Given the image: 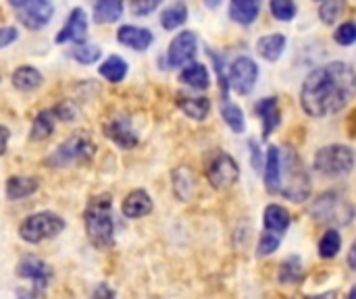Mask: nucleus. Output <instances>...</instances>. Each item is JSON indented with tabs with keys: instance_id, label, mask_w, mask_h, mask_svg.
I'll use <instances>...</instances> for the list:
<instances>
[{
	"instance_id": "obj_1",
	"label": "nucleus",
	"mask_w": 356,
	"mask_h": 299,
	"mask_svg": "<svg viewBox=\"0 0 356 299\" xmlns=\"http://www.w3.org/2000/svg\"><path fill=\"white\" fill-rule=\"evenodd\" d=\"M356 98V71L342 60H332L311 71L300 89V106L313 119L344 110Z\"/></svg>"
},
{
	"instance_id": "obj_2",
	"label": "nucleus",
	"mask_w": 356,
	"mask_h": 299,
	"mask_svg": "<svg viewBox=\"0 0 356 299\" xmlns=\"http://www.w3.org/2000/svg\"><path fill=\"white\" fill-rule=\"evenodd\" d=\"M83 223L88 239L98 250H111L115 246V221H113V200L108 194L94 196L86 210Z\"/></svg>"
},
{
	"instance_id": "obj_3",
	"label": "nucleus",
	"mask_w": 356,
	"mask_h": 299,
	"mask_svg": "<svg viewBox=\"0 0 356 299\" xmlns=\"http://www.w3.org/2000/svg\"><path fill=\"white\" fill-rule=\"evenodd\" d=\"M277 196H284L298 204L307 202L311 196V177L294 148H282V179Z\"/></svg>"
},
{
	"instance_id": "obj_4",
	"label": "nucleus",
	"mask_w": 356,
	"mask_h": 299,
	"mask_svg": "<svg viewBox=\"0 0 356 299\" xmlns=\"http://www.w3.org/2000/svg\"><path fill=\"white\" fill-rule=\"evenodd\" d=\"M94 154H96V146L90 139V135L77 131L69 135L65 142H60L52 154L46 156V164L52 169H65L73 162H88Z\"/></svg>"
},
{
	"instance_id": "obj_5",
	"label": "nucleus",
	"mask_w": 356,
	"mask_h": 299,
	"mask_svg": "<svg viewBox=\"0 0 356 299\" xmlns=\"http://www.w3.org/2000/svg\"><path fill=\"white\" fill-rule=\"evenodd\" d=\"M356 164V154L350 146L344 144H332L321 150H317L313 166L319 175L336 179L348 175Z\"/></svg>"
},
{
	"instance_id": "obj_6",
	"label": "nucleus",
	"mask_w": 356,
	"mask_h": 299,
	"mask_svg": "<svg viewBox=\"0 0 356 299\" xmlns=\"http://www.w3.org/2000/svg\"><path fill=\"white\" fill-rule=\"evenodd\" d=\"M67 223L63 216H58L56 212L44 210V212H35L29 214L21 225H19V237L25 244H42L46 239H52L56 235H60L65 231Z\"/></svg>"
},
{
	"instance_id": "obj_7",
	"label": "nucleus",
	"mask_w": 356,
	"mask_h": 299,
	"mask_svg": "<svg viewBox=\"0 0 356 299\" xmlns=\"http://www.w3.org/2000/svg\"><path fill=\"white\" fill-rule=\"evenodd\" d=\"M311 214L317 223L323 225H348L355 216V210L336 191H327L313 202Z\"/></svg>"
},
{
	"instance_id": "obj_8",
	"label": "nucleus",
	"mask_w": 356,
	"mask_h": 299,
	"mask_svg": "<svg viewBox=\"0 0 356 299\" xmlns=\"http://www.w3.org/2000/svg\"><path fill=\"white\" fill-rule=\"evenodd\" d=\"M207 179L215 189H227L238 183L240 166L227 152L217 150L207 162Z\"/></svg>"
},
{
	"instance_id": "obj_9",
	"label": "nucleus",
	"mask_w": 356,
	"mask_h": 299,
	"mask_svg": "<svg viewBox=\"0 0 356 299\" xmlns=\"http://www.w3.org/2000/svg\"><path fill=\"white\" fill-rule=\"evenodd\" d=\"M10 6L17 10L21 25L31 31L46 27L54 15V6L48 0H10Z\"/></svg>"
},
{
	"instance_id": "obj_10",
	"label": "nucleus",
	"mask_w": 356,
	"mask_h": 299,
	"mask_svg": "<svg viewBox=\"0 0 356 299\" xmlns=\"http://www.w3.org/2000/svg\"><path fill=\"white\" fill-rule=\"evenodd\" d=\"M259 79V67L250 56H238L232 65H229V87L240 94V96H248Z\"/></svg>"
},
{
	"instance_id": "obj_11",
	"label": "nucleus",
	"mask_w": 356,
	"mask_h": 299,
	"mask_svg": "<svg viewBox=\"0 0 356 299\" xmlns=\"http://www.w3.org/2000/svg\"><path fill=\"white\" fill-rule=\"evenodd\" d=\"M17 277L19 279H27V281H33V291L35 293H42L50 279H52V268L38 256H23L17 264Z\"/></svg>"
},
{
	"instance_id": "obj_12",
	"label": "nucleus",
	"mask_w": 356,
	"mask_h": 299,
	"mask_svg": "<svg viewBox=\"0 0 356 299\" xmlns=\"http://www.w3.org/2000/svg\"><path fill=\"white\" fill-rule=\"evenodd\" d=\"M198 50V37L194 31H181L177 33L167 50V62L169 67H186L194 60Z\"/></svg>"
},
{
	"instance_id": "obj_13",
	"label": "nucleus",
	"mask_w": 356,
	"mask_h": 299,
	"mask_svg": "<svg viewBox=\"0 0 356 299\" xmlns=\"http://www.w3.org/2000/svg\"><path fill=\"white\" fill-rule=\"evenodd\" d=\"M102 129L104 135L121 150H131L134 146H138V133L131 127V119L127 114H115L104 123Z\"/></svg>"
},
{
	"instance_id": "obj_14",
	"label": "nucleus",
	"mask_w": 356,
	"mask_h": 299,
	"mask_svg": "<svg viewBox=\"0 0 356 299\" xmlns=\"http://www.w3.org/2000/svg\"><path fill=\"white\" fill-rule=\"evenodd\" d=\"M86 33H88V15L81 6H75L69 12L63 29L58 31L56 44H67V42H75L77 46L86 44Z\"/></svg>"
},
{
	"instance_id": "obj_15",
	"label": "nucleus",
	"mask_w": 356,
	"mask_h": 299,
	"mask_svg": "<svg viewBox=\"0 0 356 299\" xmlns=\"http://www.w3.org/2000/svg\"><path fill=\"white\" fill-rule=\"evenodd\" d=\"M117 42L131 48V50H138V52H144L150 48V44L154 42V33L146 27H138V25H121L117 29Z\"/></svg>"
},
{
	"instance_id": "obj_16",
	"label": "nucleus",
	"mask_w": 356,
	"mask_h": 299,
	"mask_svg": "<svg viewBox=\"0 0 356 299\" xmlns=\"http://www.w3.org/2000/svg\"><path fill=\"white\" fill-rule=\"evenodd\" d=\"M254 112L259 114L263 123V139H269V135L280 127L282 123V110L277 98H263L254 104Z\"/></svg>"
},
{
	"instance_id": "obj_17",
	"label": "nucleus",
	"mask_w": 356,
	"mask_h": 299,
	"mask_svg": "<svg viewBox=\"0 0 356 299\" xmlns=\"http://www.w3.org/2000/svg\"><path fill=\"white\" fill-rule=\"evenodd\" d=\"M265 187L271 196L280 194V179H282V148L269 146L267 158H265Z\"/></svg>"
},
{
	"instance_id": "obj_18",
	"label": "nucleus",
	"mask_w": 356,
	"mask_h": 299,
	"mask_svg": "<svg viewBox=\"0 0 356 299\" xmlns=\"http://www.w3.org/2000/svg\"><path fill=\"white\" fill-rule=\"evenodd\" d=\"M121 212L127 219H142L152 212V198L144 189H134L125 196L121 204Z\"/></svg>"
},
{
	"instance_id": "obj_19",
	"label": "nucleus",
	"mask_w": 356,
	"mask_h": 299,
	"mask_svg": "<svg viewBox=\"0 0 356 299\" xmlns=\"http://www.w3.org/2000/svg\"><path fill=\"white\" fill-rule=\"evenodd\" d=\"M263 223H265V231L275 233V235H284V233L290 229L292 216H290V212H288L284 206H280V204H269V206L265 208Z\"/></svg>"
},
{
	"instance_id": "obj_20",
	"label": "nucleus",
	"mask_w": 356,
	"mask_h": 299,
	"mask_svg": "<svg viewBox=\"0 0 356 299\" xmlns=\"http://www.w3.org/2000/svg\"><path fill=\"white\" fill-rule=\"evenodd\" d=\"M286 44H288V40H286L284 33H267V35H261L257 40V52L265 60L275 62V60L282 58V54L286 50Z\"/></svg>"
},
{
	"instance_id": "obj_21",
	"label": "nucleus",
	"mask_w": 356,
	"mask_h": 299,
	"mask_svg": "<svg viewBox=\"0 0 356 299\" xmlns=\"http://www.w3.org/2000/svg\"><path fill=\"white\" fill-rule=\"evenodd\" d=\"M177 106L194 121H204L211 112V100L204 96H177Z\"/></svg>"
},
{
	"instance_id": "obj_22",
	"label": "nucleus",
	"mask_w": 356,
	"mask_h": 299,
	"mask_svg": "<svg viewBox=\"0 0 356 299\" xmlns=\"http://www.w3.org/2000/svg\"><path fill=\"white\" fill-rule=\"evenodd\" d=\"M40 183L38 179L33 177H25V175H17V177H10L6 181V198L10 202H17V200H25L29 196H33L38 191Z\"/></svg>"
},
{
	"instance_id": "obj_23",
	"label": "nucleus",
	"mask_w": 356,
	"mask_h": 299,
	"mask_svg": "<svg viewBox=\"0 0 356 299\" xmlns=\"http://www.w3.org/2000/svg\"><path fill=\"white\" fill-rule=\"evenodd\" d=\"M13 85L17 87V89H21V92H33V89H38L42 83H44V77H42V73L35 69V67H31V65H21V67H17L15 71H13Z\"/></svg>"
},
{
	"instance_id": "obj_24",
	"label": "nucleus",
	"mask_w": 356,
	"mask_h": 299,
	"mask_svg": "<svg viewBox=\"0 0 356 299\" xmlns=\"http://www.w3.org/2000/svg\"><path fill=\"white\" fill-rule=\"evenodd\" d=\"M261 12V2L257 0H234L229 2V19L240 25H250Z\"/></svg>"
},
{
	"instance_id": "obj_25",
	"label": "nucleus",
	"mask_w": 356,
	"mask_h": 299,
	"mask_svg": "<svg viewBox=\"0 0 356 299\" xmlns=\"http://www.w3.org/2000/svg\"><path fill=\"white\" fill-rule=\"evenodd\" d=\"M179 81L186 83L188 87L192 89H207L211 85V77H209V71L202 62H190L181 69L179 73Z\"/></svg>"
},
{
	"instance_id": "obj_26",
	"label": "nucleus",
	"mask_w": 356,
	"mask_h": 299,
	"mask_svg": "<svg viewBox=\"0 0 356 299\" xmlns=\"http://www.w3.org/2000/svg\"><path fill=\"white\" fill-rule=\"evenodd\" d=\"M98 75L104 77L108 83H121L127 75V60L119 54H113L104 62H100Z\"/></svg>"
},
{
	"instance_id": "obj_27",
	"label": "nucleus",
	"mask_w": 356,
	"mask_h": 299,
	"mask_svg": "<svg viewBox=\"0 0 356 299\" xmlns=\"http://www.w3.org/2000/svg\"><path fill=\"white\" fill-rule=\"evenodd\" d=\"M54 123H56V117H54V110H40L31 123V129H29V139L31 142H42L46 137L52 135L54 131Z\"/></svg>"
},
{
	"instance_id": "obj_28",
	"label": "nucleus",
	"mask_w": 356,
	"mask_h": 299,
	"mask_svg": "<svg viewBox=\"0 0 356 299\" xmlns=\"http://www.w3.org/2000/svg\"><path fill=\"white\" fill-rule=\"evenodd\" d=\"M92 12H94V21L98 25L115 23L123 15V2L121 0H100L92 6Z\"/></svg>"
},
{
	"instance_id": "obj_29",
	"label": "nucleus",
	"mask_w": 356,
	"mask_h": 299,
	"mask_svg": "<svg viewBox=\"0 0 356 299\" xmlns=\"http://www.w3.org/2000/svg\"><path fill=\"white\" fill-rule=\"evenodd\" d=\"M305 279V268H302V260L298 256H290L282 262L280 273H277V281L282 285H298Z\"/></svg>"
},
{
	"instance_id": "obj_30",
	"label": "nucleus",
	"mask_w": 356,
	"mask_h": 299,
	"mask_svg": "<svg viewBox=\"0 0 356 299\" xmlns=\"http://www.w3.org/2000/svg\"><path fill=\"white\" fill-rule=\"evenodd\" d=\"M219 112H221V119L225 121V125L234 133H244L246 131V119H244V112H242V108L238 104H234L229 100H221Z\"/></svg>"
},
{
	"instance_id": "obj_31",
	"label": "nucleus",
	"mask_w": 356,
	"mask_h": 299,
	"mask_svg": "<svg viewBox=\"0 0 356 299\" xmlns=\"http://www.w3.org/2000/svg\"><path fill=\"white\" fill-rule=\"evenodd\" d=\"M188 21V6L184 2H173L169 4L163 15H161V25L167 29V31H173L177 27H181L184 23Z\"/></svg>"
},
{
	"instance_id": "obj_32",
	"label": "nucleus",
	"mask_w": 356,
	"mask_h": 299,
	"mask_svg": "<svg viewBox=\"0 0 356 299\" xmlns=\"http://www.w3.org/2000/svg\"><path fill=\"white\" fill-rule=\"evenodd\" d=\"M340 248H342V235L336 229H327L319 239V256L323 260H332L338 256Z\"/></svg>"
},
{
	"instance_id": "obj_33",
	"label": "nucleus",
	"mask_w": 356,
	"mask_h": 299,
	"mask_svg": "<svg viewBox=\"0 0 356 299\" xmlns=\"http://www.w3.org/2000/svg\"><path fill=\"white\" fill-rule=\"evenodd\" d=\"M102 56V48L96 44H79L71 48V58L79 65H94Z\"/></svg>"
},
{
	"instance_id": "obj_34",
	"label": "nucleus",
	"mask_w": 356,
	"mask_h": 299,
	"mask_svg": "<svg viewBox=\"0 0 356 299\" xmlns=\"http://www.w3.org/2000/svg\"><path fill=\"white\" fill-rule=\"evenodd\" d=\"M173 189L179 200H188L194 189V177L188 169H177L173 173Z\"/></svg>"
},
{
	"instance_id": "obj_35",
	"label": "nucleus",
	"mask_w": 356,
	"mask_h": 299,
	"mask_svg": "<svg viewBox=\"0 0 356 299\" xmlns=\"http://www.w3.org/2000/svg\"><path fill=\"white\" fill-rule=\"evenodd\" d=\"M269 10H271V15L277 19V21H292L294 17H296V12H298V6L294 4V2H290V0H273L271 4H269Z\"/></svg>"
},
{
	"instance_id": "obj_36",
	"label": "nucleus",
	"mask_w": 356,
	"mask_h": 299,
	"mask_svg": "<svg viewBox=\"0 0 356 299\" xmlns=\"http://www.w3.org/2000/svg\"><path fill=\"white\" fill-rule=\"evenodd\" d=\"M280 244H282V235H275V233H269V231L261 233V237H259V248H257V256H259V258L271 256V254L280 248Z\"/></svg>"
},
{
	"instance_id": "obj_37",
	"label": "nucleus",
	"mask_w": 356,
	"mask_h": 299,
	"mask_svg": "<svg viewBox=\"0 0 356 299\" xmlns=\"http://www.w3.org/2000/svg\"><path fill=\"white\" fill-rule=\"evenodd\" d=\"M334 40L340 46L356 44V21H344L342 25H338V29L334 31Z\"/></svg>"
},
{
	"instance_id": "obj_38",
	"label": "nucleus",
	"mask_w": 356,
	"mask_h": 299,
	"mask_svg": "<svg viewBox=\"0 0 356 299\" xmlns=\"http://www.w3.org/2000/svg\"><path fill=\"white\" fill-rule=\"evenodd\" d=\"M340 10H342V2L327 0V2H323V4L319 6V17H321V21H323V23L332 25V23L338 19Z\"/></svg>"
},
{
	"instance_id": "obj_39",
	"label": "nucleus",
	"mask_w": 356,
	"mask_h": 299,
	"mask_svg": "<svg viewBox=\"0 0 356 299\" xmlns=\"http://www.w3.org/2000/svg\"><path fill=\"white\" fill-rule=\"evenodd\" d=\"M52 110H54V117L60 119V121H69V123H71V121L77 119V106H75L71 100H63V102L56 104Z\"/></svg>"
},
{
	"instance_id": "obj_40",
	"label": "nucleus",
	"mask_w": 356,
	"mask_h": 299,
	"mask_svg": "<svg viewBox=\"0 0 356 299\" xmlns=\"http://www.w3.org/2000/svg\"><path fill=\"white\" fill-rule=\"evenodd\" d=\"M161 6V2L159 0H136V2H131V12L136 15V17H148L152 10H156Z\"/></svg>"
},
{
	"instance_id": "obj_41",
	"label": "nucleus",
	"mask_w": 356,
	"mask_h": 299,
	"mask_svg": "<svg viewBox=\"0 0 356 299\" xmlns=\"http://www.w3.org/2000/svg\"><path fill=\"white\" fill-rule=\"evenodd\" d=\"M19 37V31L15 27H0V48L10 46Z\"/></svg>"
},
{
	"instance_id": "obj_42",
	"label": "nucleus",
	"mask_w": 356,
	"mask_h": 299,
	"mask_svg": "<svg viewBox=\"0 0 356 299\" xmlns=\"http://www.w3.org/2000/svg\"><path fill=\"white\" fill-rule=\"evenodd\" d=\"M92 299H115V291H113L106 283H100V285L94 289Z\"/></svg>"
},
{
	"instance_id": "obj_43",
	"label": "nucleus",
	"mask_w": 356,
	"mask_h": 299,
	"mask_svg": "<svg viewBox=\"0 0 356 299\" xmlns=\"http://www.w3.org/2000/svg\"><path fill=\"white\" fill-rule=\"evenodd\" d=\"M250 150H252V166L254 171H263V160H261V152L254 139H250Z\"/></svg>"
},
{
	"instance_id": "obj_44",
	"label": "nucleus",
	"mask_w": 356,
	"mask_h": 299,
	"mask_svg": "<svg viewBox=\"0 0 356 299\" xmlns=\"http://www.w3.org/2000/svg\"><path fill=\"white\" fill-rule=\"evenodd\" d=\"M8 137H10L8 127L0 125V156H2V154L6 152V148H8Z\"/></svg>"
},
{
	"instance_id": "obj_45",
	"label": "nucleus",
	"mask_w": 356,
	"mask_h": 299,
	"mask_svg": "<svg viewBox=\"0 0 356 299\" xmlns=\"http://www.w3.org/2000/svg\"><path fill=\"white\" fill-rule=\"evenodd\" d=\"M348 266H350V271H356V239L353 241V246H350V250H348Z\"/></svg>"
},
{
	"instance_id": "obj_46",
	"label": "nucleus",
	"mask_w": 356,
	"mask_h": 299,
	"mask_svg": "<svg viewBox=\"0 0 356 299\" xmlns=\"http://www.w3.org/2000/svg\"><path fill=\"white\" fill-rule=\"evenodd\" d=\"M35 296L38 293L33 289H23V287L17 289V299H35Z\"/></svg>"
},
{
	"instance_id": "obj_47",
	"label": "nucleus",
	"mask_w": 356,
	"mask_h": 299,
	"mask_svg": "<svg viewBox=\"0 0 356 299\" xmlns=\"http://www.w3.org/2000/svg\"><path fill=\"white\" fill-rule=\"evenodd\" d=\"M338 293L336 291H327V293H321V296H307L305 299H336Z\"/></svg>"
},
{
	"instance_id": "obj_48",
	"label": "nucleus",
	"mask_w": 356,
	"mask_h": 299,
	"mask_svg": "<svg viewBox=\"0 0 356 299\" xmlns=\"http://www.w3.org/2000/svg\"><path fill=\"white\" fill-rule=\"evenodd\" d=\"M346 299H356V285H353V289L348 291V296H346Z\"/></svg>"
}]
</instances>
